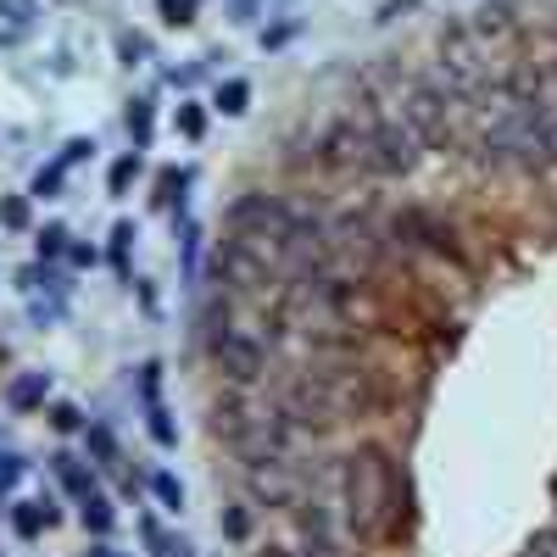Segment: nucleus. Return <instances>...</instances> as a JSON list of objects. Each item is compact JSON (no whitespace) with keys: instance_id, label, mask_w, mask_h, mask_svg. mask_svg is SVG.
Returning a JSON list of instances; mask_svg holds the SVG:
<instances>
[{"instance_id":"obj_1","label":"nucleus","mask_w":557,"mask_h":557,"mask_svg":"<svg viewBox=\"0 0 557 557\" xmlns=\"http://www.w3.org/2000/svg\"><path fill=\"white\" fill-rule=\"evenodd\" d=\"M341 496H346V524L357 541H385L396 524V507H401V480H396V462L380 446H362L346 457V474H341Z\"/></svg>"},{"instance_id":"obj_2","label":"nucleus","mask_w":557,"mask_h":557,"mask_svg":"<svg viewBox=\"0 0 557 557\" xmlns=\"http://www.w3.org/2000/svg\"><path fill=\"white\" fill-rule=\"evenodd\" d=\"M485 146L496 162H513V168H541L546 151V134H541V112L530 101H502L496 123L485 128Z\"/></svg>"},{"instance_id":"obj_3","label":"nucleus","mask_w":557,"mask_h":557,"mask_svg":"<svg viewBox=\"0 0 557 557\" xmlns=\"http://www.w3.org/2000/svg\"><path fill=\"white\" fill-rule=\"evenodd\" d=\"M296 212L273 196H240L228 207V228H235V240H285L290 235Z\"/></svg>"},{"instance_id":"obj_4","label":"nucleus","mask_w":557,"mask_h":557,"mask_svg":"<svg viewBox=\"0 0 557 557\" xmlns=\"http://www.w3.org/2000/svg\"><path fill=\"white\" fill-rule=\"evenodd\" d=\"M278 418H285V424H318V430H330L335 418H341V407H335V391L330 385L301 374V380L285 385V396H278Z\"/></svg>"},{"instance_id":"obj_5","label":"nucleus","mask_w":557,"mask_h":557,"mask_svg":"<svg viewBox=\"0 0 557 557\" xmlns=\"http://www.w3.org/2000/svg\"><path fill=\"white\" fill-rule=\"evenodd\" d=\"M418 151H424V146L412 139L407 123H374V128H368V173H385V178L412 173Z\"/></svg>"},{"instance_id":"obj_6","label":"nucleus","mask_w":557,"mask_h":557,"mask_svg":"<svg viewBox=\"0 0 557 557\" xmlns=\"http://www.w3.org/2000/svg\"><path fill=\"white\" fill-rule=\"evenodd\" d=\"M441 67H446V78H451L457 89H469V96L491 84V57H480V45H474L469 28H451V34L441 39Z\"/></svg>"},{"instance_id":"obj_7","label":"nucleus","mask_w":557,"mask_h":557,"mask_svg":"<svg viewBox=\"0 0 557 557\" xmlns=\"http://www.w3.org/2000/svg\"><path fill=\"white\" fill-rule=\"evenodd\" d=\"M401 123L412 128L418 146H446L451 139V117H446V96H435V89L412 84L407 101H401Z\"/></svg>"},{"instance_id":"obj_8","label":"nucleus","mask_w":557,"mask_h":557,"mask_svg":"<svg viewBox=\"0 0 557 557\" xmlns=\"http://www.w3.org/2000/svg\"><path fill=\"white\" fill-rule=\"evenodd\" d=\"M212 362L223 368V380L251 385L262 368H268V351L251 335H240V330H212Z\"/></svg>"},{"instance_id":"obj_9","label":"nucleus","mask_w":557,"mask_h":557,"mask_svg":"<svg viewBox=\"0 0 557 557\" xmlns=\"http://www.w3.org/2000/svg\"><path fill=\"white\" fill-rule=\"evenodd\" d=\"M318 168H330V173H368V128L362 123H341L318 139Z\"/></svg>"},{"instance_id":"obj_10","label":"nucleus","mask_w":557,"mask_h":557,"mask_svg":"<svg viewBox=\"0 0 557 557\" xmlns=\"http://www.w3.org/2000/svg\"><path fill=\"white\" fill-rule=\"evenodd\" d=\"M246 485L257 502H273V507H290L301 496V480L285 469V457H268V462H246Z\"/></svg>"},{"instance_id":"obj_11","label":"nucleus","mask_w":557,"mask_h":557,"mask_svg":"<svg viewBox=\"0 0 557 557\" xmlns=\"http://www.w3.org/2000/svg\"><path fill=\"white\" fill-rule=\"evenodd\" d=\"M45 391H51L45 368H34V374H17V380L7 385V407H12V412H34V407H45Z\"/></svg>"},{"instance_id":"obj_12","label":"nucleus","mask_w":557,"mask_h":557,"mask_svg":"<svg viewBox=\"0 0 557 557\" xmlns=\"http://www.w3.org/2000/svg\"><path fill=\"white\" fill-rule=\"evenodd\" d=\"M34 17H39V0H0V23H7V34H0V39L28 34V28H34Z\"/></svg>"},{"instance_id":"obj_13","label":"nucleus","mask_w":557,"mask_h":557,"mask_svg":"<svg viewBox=\"0 0 557 557\" xmlns=\"http://www.w3.org/2000/svg\"><path fill=\"white\" fill-rule=\"evenodd\" d=\"M12 524H17L23 541H34L39 530H51V524H57V507H28V502H23L17 513H12Z\"/></svg>"},{"instance_id":"obj_14","label":"nucleus","mask_w":557,"mask_h":557,"mask_svg":"<svg viewBox=\"0 0 557 557\" xmlns=\"http://www.w3.org/2000/svg\"><path fill=\"white\" fill-rule=\"evenodd\" d=\"M507 28H513V7H485V12L469 23L474 39H485V34H507Z\"/></svg>"},{"instance_id":"obj_15","label":"nucleus","mask_w":557,"mask_h":557,"mask_svg":"<svg viewBox=\"0 0 557 557\" xmlns=\"http://www.w3.org/2000/svg\"><path fill=\"white\" fill-rule=\"evenodd\" d=\"M57 480H62V485H67V496H78V502H84L89 491H96V480H89L73 457H57Z\"/></svg>"},{"instance_id":"obj_16","label":"nucleus","mask_w":557,"mask_h":557,"mask_svg":"<svg viewBox=\"0 0 557 557\" xmlns=\"http://www.w3.org/2000/svg\"><path fill=\"white\" fill-rule=\"evenodd\" d=\"M84 524L96 530V535H107V530H112V507H107V502H101L96 491L84 496Z\"/></svg>"},{"instance_id":"obj_17","label":"nucleus","mask_w":557,"mask_h":557,"mask_svg":"<svg viewBox=\"0 0 557 557\" xmlns=\"http://www.w3.org/2000/svg\"><path fill=\"white\" fill-rule=\"evenodd\" d=\"M246 101H251V89H246L240 78H235V84H223V89H218V107H223L228 117H240V112H246Z\"/></svg>"},{"instance_id":"obj_18","label":"nucleus","mask_w":557,"mask_h":557,"mask_svg":"<svg viewBox=\"0 0 557 557\" xmlns=\"http://www.w3.org/2000/svg\"><path fill=\"white\" fill-rule=\"evenodd\" d=\"M223 535L228 541H246L251 535V513H246V507H223Z\"/></svg>"},{"instance_id":"obj_19","label":"nucleus","mask_w":557,"mask_h":557,"mask_svg":"<svg viewBox=\"0 0 557 557\" xmlns=\"http://www.w3.org/2000/svg\"><path fill=\"white\" fill-rule=\"evenodd\" d=\"M62 173H67V162H57V168H45V173L34 178V196H62Z\"/></svg>"},{"instance_id":"obj_20","label":"nucleus","mask_w":557,"mask_h":557,"mask_svg":"<svg viewBox=\"0 0 557 557\" xmlns=\"http://www.w3.org/2000/svg\"><path fill=\"white\" fill-rule=\"evenodd\" d=\"M0 223H7V228H28V201H0Z\"/></svg>"},{"instance_id":"obj_21","label":"nucleus","mask_w":557,"mask_h":557,"mask_svg":"<svg viewBox=\"0 0 557 557\" xmlns=\"http://www.w3.org/2000/svg\"><path fill=\"white\" fill-rule=\"evenodd\" d=\"M157 496H162V507H184V485L173 474H157Z\"/></svg>"},{"instance_id":"obj_22","label":"nucleus","mask_w":557,"mask_h":557,"mask_svg":"<svg viewBox=\"0 0 557 557\" xmlns=\"http://www.w3.org/2000/svg\"><path fill=\"white\" fill-rule=\"evenodd\" d=\"M128 128H134L139 146H146V139H151V107H134V112H128Z\"/></svg>"},{"instance_id":"obj_23","label":"nucleus","mask_w":557,"mask_h":557,"mask_svg":"<svg viewBox=\"0 0 557 557\" xmlns=\"http://www.w3.org/2000/svg\"><path fill=\"white\" fill-rule=\"evenodd\" d=\"M134 173H139V162H134V157H123V162L112 168V196H123V190H128V178H134Z\"/></svg>"},{"instance_id":"obj_24","label":"nucleus","mask_w":557,"mask_h":557,"mask_svg":"<svg viewBox=\"0 0 557 557\" xmlns=\"http://www.w3.org/2000/svg\"><path fill=\"white\" fill-rule=\"evenodd\" d=\"M89 446H96V457H101V462H112V457H117V441H112V435H107L101 424L89 430Z\"/></svg>"},{"instance_id":"obj_25","label":"nucleus","mask_w":557,"mask_h":557,"mask_svg":"<svg viewBox=\"0 0 557 557\" xmlns=\"http://www.w3.org/2000/svg\"><path fill=\"white\" fill-rule=\"evenodd\" d=\"M541 112V134H546V151L557 157V107H535Z\"/></svg>"},{"instance_id":"obj_26","label":"nucleus","mask_w":557,"mask_h":557,"mask_svg":"<svg viewBox=\"0 0 557 557\" xmlns=\"http://www.w3.org/2000/svg\"><path fill=\"white\" fill-rule=\"evenodd\" d=\"M190 7H196V0H162V17L184 28V23H190Z\"/></svg>"},{"instance_id":"obj_27","label":"nucleus","mask_w":557,"mask_h":557,"mask_svg":"<svg viewBox=\"0 0 557 557\" xmlns=\"http://www.w3.org/2000/svg\"><path fill=\"white\" fill-rule=\"evenodd\" d=\"M62 235H67V228H57V223H51V228H45V235H39V257H57V251L67 246Z\"/></svg>"},{"instance_id":"obj_28","label":"nucleus","mask_w":557,"mask_h":557,"mask_svg":"<svg viewBox=\"0 0 557 557\" xmlns=\"http://www.w3.org/2000/svg\"><path fill=\"white\" fill-rule=\"evenodd\" d=\"M519 557H557V535H541V541H530Z\"/></svg>"},{"instance_id":"obj_29","label":"nucleus","mask_w":557,"mask_h":557,"mask_svg":"<svg viewBox=\"0 0 557 557\" xmlns=\"http://www.w3.org/2000/svg\"><path fill=\"white\" fill-rule=\"evenodd\" d=\"M17 474H23V462H17V457H0V491L17 485Z\"/></svg>"},{"instance_id":"obj_30","label":"nucleus","mask_w":557,"mask_h":557,"mask_svg":"<svg viewBox=\"0 0 557 557\" xmlns=\"http://www.w3.org/2000/svg\"><path fill=\"white\" fill-rule=\"evenodd\" d=\"M178 128L190 134V139H201V112H196V107H184V112H178Z\"/></svg>"},{"instance_id":"obj_31","label":"nucleus","mask_w":557,"mask_h":557,"mask_svg":"<svg viewBox=\"0 0 557 557\" xmlns=\"http://www.w3.org/2000/svg\"><path fill=\"white\" fill-rule=\"evenodd\" d=\"M57 424L62 430H78V407H57Z\"/></svg>"},{"instance_id":"obj_32","label":"nucleus","mask_w":557,"mask_h":557,"mask_svg":"<svg viewBox=\"0 0 557 557\" xmlns=\"http://www.w3.org/2000/svg\"><path fill=\"white\" fill-rule=\"evenodd\" d=\"M257 557H296V552H285V546H262Z\"/></svg>"}]
</instances>
